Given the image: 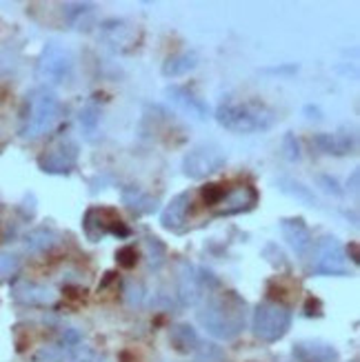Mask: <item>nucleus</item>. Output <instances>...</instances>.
<instances>
[{
  "instance_id": "obj_1",
  "label": "nucleus",
  "mask_w": 360,
  "mask_h": 362,
  "mask_svg": "<svg viewBox=\"0 0 360 362\" xmlns=\"http://www.w3.org/2000/svg\"><path fill=\"white\" fill-rule=\"evenodd\" d=\"M202 329L218 340H233L247 322V303L238 293L223 291L209 298L207 305L198 311Z\"/></svg>"
},
{
  "instance_id": "obj_2",
  "label": "nucleus",
  "mask_w": 360,
  "mask_h": 362,
  "mask_svg": "<svg viewBox=\"0 0 360 362\" xmlns=\"http://www.w3.org/2000/svg\"><path fill=\"white\" fill-rule=\"evenodd\" d=\"M218 124L225 127L227 132L233 134H256V132H267L274 127L276 122V114L267 105L256 103V100H229L223 103L216 109Z\"/></svg>"
},
{
  "instance_id": "obj_3",
  "label": "nucleus",
  "mask_w": 360,
  "mask_h": 362,
  "mask_svg": "<svg viewBox=\"0 0 360 362\" xmlns=\"http://www.w3.org/2000/svg\"><path fill=\"white\" fill-rule=\"evenodd\" d=\"M60 114V100L50 87H38L27 96L23 124H21V138L36 140L50 132Z\"/></svg>"
},
{
  "instance_id": "obj_4",
  "label": "nucleus",
  "mask_w": 360,
  "mask_h": 362,
  "mask_svg": "<svg viewBox=\"0 0 360 362\" xmlns=\"http://www.w3.org/2000/svg\"><path fill=\"white\" fill-rule=\"evenodd\" d=\"M291 327V309L283 303L265 300L256 307L254 318H252V329L254 336L260 338L262 342H278L285 338V334Z\"/></svg>"
},
{
  "instance_id": "obj_5",
  "label": "nucleus",
  "mask_w": 360,
  "mask_h": 362,
  "mask_svg": "<svg viewBox=\"0 0 360 362\" xmlns=\"http://www.w3.org/2000/svg\"><path fill=\"white\" fill-rule=\"evenodd\" d=\"M74 71V54L67 49L65 45L56 40L47 42L40 52L36 74L42 83L47 85H60L65 83Z\"/></svg>"
},
{
  "instance_id": "obj_6",
  "label": "nucleus",
  "mask_w": 360,
  "mask_h": 362,
  "mask_svg": "<svg viewBox=\"0 0 360 362\" xmlns=\"http://www.w3.org/2000/svg\"><path fill=\"white\" fill-rule=\"evenodd\" d=\"M227 163L225 151L209 143V145H198L192 151H187L182 158V174L192 180H205L214 174H218Z\"/></svg>"
},
{
  "instance_id": "obj_7",
  "label": "nucleus",
  "mask_w": 360,
  "mask_h": 362,
  "mask_svg": "<svg viewBox=\"0 0 360 362\" xmlns=\"http://www.w3.org/2000/svg\"><path fill=\"white\" fill-rule=\"evenodd\" d=\"M311 272L318 276H347L349 264L345 249L336 238H323L316 245V260L311 264Z\"/></svg>"
},
{
  "instance_id": "obj_8",
  "label": "nucleus",
  "mask_w": 360,
  "mask_h": 362,
  "mask_svg": "<svg viewBox=\"0 0 360 362\" xmlns=\"http://www.w3.org/2000/svg\"><path fill=\"white\" fill-rule=\"evenodd\" d=\"M76 165H78V143L71 138L60 140L56 147L45 151L38 158V167L45 174H56V176L71 174Z\"/></svg>"
},
{
  "instance_id": "obj_9",
  "label": "nucleus",
  "mask_w": 360,
  "mask_h": 362,
  "mask_svg": "<svg viewBox=\"0 0 360 362\" xmlns=\"http://www.w3.org/2000/svg\"><path fill=\"white\" fill-rule=\"evenodd\" d=\"M165 98L174 105L176 109H180V112L185 116H190L194 120H207L209 118V105L205 100H200L196 93H192L187 87H180V85H171L165 89Z\"/></svg>"
},
{
  "instance_id": "obj_10",
  "label": "nucleus",
  "mask_w": 360,
  "mask_h": 362,
  "mask_svg": "<svg viewBox=\"0 0 360 362\" xmlns=\"http://www.w3.org/2000/svg\"><path fill=\"white\" fill-rule=\"evenodd\" d=\"M280 233H283V238L287 240L294 254L301 258H305L311 251V247H314V235H311L303 218H285L280 223Z\"/></svg>"
},
{
  "instance_id": "obj_11",
  "label": "nucleus",
  "mask_w": 360,
  "mask_h": 362,
  "mask_svg": "<svg viewBox=\"0 0 360 362\" xmlns=\"http://www.w3.org/2000/svg\"><path fill=\"white\" fill-rule=\"evenodd\" d=\"M258 204V192L254 187H236L231 192H225V198L221 200V207L216 209V216H236L252 211Z\"/></svg>"
},
{
  "instance_id": "obj_12",
  "label": "nucleus",
  "mask_w": 360,
  "mask_h": 362,
  "mask_svg": "<svg viewBox=\"0 0 360 362\" xmlns=\"http://www.w3.org/2000/svg\"><path fill=\"white\" fill-rule=\"evenodd\" d=\"M13 298L23 305H31V307H47L56 303V291L52 287L38 285V282H29V280H21L16 282L11 289Z\"/></svg>"
},
{
  "instance_id": "obj_13",
  "label": "nucleus",
  "mask_w": 360,
  "mask_h": 362,
  "mask_svg": "<svg viewBox=\"0 0 360 362\" xmlns=\"http://www.w3.org/2000/svg\"><path fill=\"white\" fill-rule=\"evenodd\" d=\"M190 204H192V196L182 192L178 196L171 198V202L163 209L161 214V225L163 229L167 231H174V233H180L185 231V225H187V214H190Z\"/></svg>"
},
{
  "instance_id": "obj_14",
  "label": "nucleus",
  "mask_w": 360,
  "mask_h": 362,
  "mask_svg": "<svg viewBox=\"0 0 360 362\" xmlns=\"http://www.w3.org/2000/svg\"><path fill=\"white\" fill-rule=\"evenodd\" d=\"M116 214L112 209H98V207H91L87 209L85 218H83V229L87 233V238L91 243H98L103 240L105 235L112 229V225L116 223Z\"/></svg>"
},
{
  "instance_id": "obj_15",
  "label": "nucleus",
  "mask_w": 360,
  "mask_h": 362,
  "mask_svg": "<svg viewBox=\"0 0 360 362\" xmlns=\"http://www.w3.org/2000/svg\"><path fill=\"white\" fill-rule=\"evenodd\" d=\"M294 356L298 362H338V351L320 340H305L294 344Z\"/></svg>"
},
{
  "instance_id": "obj_16",
  "label": "nucleus",
  "mask_w": 360,
  "mask_h": 362,
  "mask_svg": "<svg viewBox=\"0 0 360 362\" xmlns=\"http://www.w3.org/2000/svg\"><path fill=\"white\" fill-rule=\"evenodd\" d=\"M178 298H180L182 305H196L202 298L200 274L192 264H182V272L178 278Z\"/></svg>"
},
{
  "instance_id": "obj_17",
  "label": "nucleus",
  "mask_w": 360,
  "mask_h": 362,
  "mask_svg": "<svg viewBox=\"0 0 360 362\" xmlns=\"http://www.w3.org/2000/svg\"><path fill=\"white\" fill-rule=\"evenodd\" d=\"M314 145L325 153L347 156L354 149V134L347 129H340L336 134H318L314 136Z\"/></svg>"
},
{
  "instance_id": "obj_18",
  "label": "nucleus",
  "mask_w": 360,
  "mask_h": 362,
  "mask_svg": "<svg viewBox=\"0 0 360 362\" xmlns=\"http://www.w3.org/2000/svg\"><path fill=\"white\" fill-rule=\"evenodd\" d=\"M200 56L194 49H185L178 54H171L165 62H163V76L165 78H180L185 74H190L198 67Z\"/></svg>"
},
{
  "instance_id": "obj_19",
  "label": "nucleus",
  "mask_w": 360,
  "mask_h": 362,
  "mask_svg": "<svg viewBox=\"0 0 360 362\" xmlns=\"http://www.w3.org/2000/svg\"><path fill=\"white\" fill-rule=\"evenodd\" d=\"M122 202L138 216H147L158 209V198H153L151 194L143 192V189L134 187V185L122 189Z\"/></svg>"
},
{
  "instance_id": "obj_20",
  "label": "nucleus",
  "mask_w": 360,
  "mask_h": 362,
  "mask_svg": "<svg viewBox=\"0 0 360 362\" xmlns=\"http://www.w3.org/2000/svg\"><path fill=\"white\" fill-rule=\"evenodd\" d=\"M169 342L178 354H194L200 344V338L196 334V329L190 322H178L171 327L169 332Z\"/></svg>"
},
{
  "instance_id": "obj_21",
  "label": "nucleus",
  "mask_w": 360,
  "mask_h": 362,
  "mask_svg": "<svg viewBox=\"0 0 360 362\" xmlns=\"http://www.w3.org/2000/svg\"><path fill=\"white\" fill-rule=\"evenodd\" d=\"M58 243V233L50 227H38L25 235V249L31 254H45V251L54 249Z\"/></svg>"
},
{
  "instance_id": "obj_22",
  "label": "nucleus",
  "mask_w": 360,
  "mask_h": 362,
  "mask_svg": "<svg viewBox=\"0 0 360 362\" xmlns=\"http://www.w3.org/2000/svg\"><path fill=\"white\" fill-rule=\"evenodd\" d=\"M276 187H278V189H280V192H283V194H287V196L296 198V200H298V202L307 204V207H316V204H318V200H316L314 192H311L309 187H305L303 182L294 180V178H287V176L278 178V180H276Z\"/></svg>"
},
{
  "instance_id": "obj_23",
  "label": "nucleus",
  "mask_w": 360,
  "mask_h": 362,
  "mask_svg": "<svg viewBox=\"0 0 360 362\" xmlns=\"http://www.w3.org/2000/svg\"><path fill=\"white\" fill-rule=\"evenodd\" d=\"M98 122H100V109L89 103L87 107L81 109V127L87 138H93V134L98 132Z\"/></svg>"
},
{
  "instance_id": "obj_24",
  "label": "nucleus",
  "mask_w": 360,
  "mask_h": 362,
  "mask_svg": "<svg viewBox=\"0 0 360 362\" xmlns=\"http://www.w3.org/2000/svg\"><path fill=\"white\" fill-rule=\"evenodd\" d=\"M145 249H147V258L153 267H161L165 262V256H167V249L165 245L156 238V235H147L145 238Z\"/></svg>"
},
{
  "instance_id": "obj_25",
  "label": "nucleus",
  "mask_w": 360,
  "mask_h": 362,
  "mask_svg": "<svg viewBox=\"0 0 360 362\" xmlns=\"http://www.w3.org/2000/svg\"><path fill=\"white\" fill-rule=\"evenodd\" d=\"M262 258H267V262H269L272 267H276V269H289V262H287L285 251L280 249L276 243L265 245V249H262Z\"/></svg>"
},
{
  "instance_id": "obj_26",
  "label": "nucleus",
  "mask_w": 360,
  "mask_h": 362,
  "mask_svg": "<svg viewBox=\"0 0 360 362\" xmlns=\"http://www.w3.org/2000/svg\"><path fill=\"white\" fill-rule=\"evenodd\" d=\"M194 360L196 362H223L225 360V351L216 344H198V349L194 351Z\"/></svg>"
},
{
  "instance_id": "obj_27",
  "label": "nucleus",
  "mask_w": 360,
  "mask_h": 362,
  "mask_svg": "<svg viewBox=\"0 0 360 362\" xmlns=\"http://www.w3.org/2000/svg\"><path fill=\"white\" fill-rule=\"evenodd\" d=\"M283 156H285V160H289V163H298L303 158L301 143H298V138H296L294 134L283 136Z\"/></svg>"
},
{
  "instance_id": "obj_28",
  "label": "nucleus",
  "mask_w": 360,
  "mask_h": 362,
  "mask_svg": "<svg viewBox=\"0 0 360 362\" xmlns=\"http://www.w3.org/2000/svg\"><path fill=\"white\" fill-rule=\"evenodd\" d=\"M21 269V260L11 256V254H0V278L13 276L16 272Z\"/></svg>"
},
{
  "instance_id": "obj_29",
  "label": "nucleus",
  "mask_w": 360,
  "mask_h": 362,
  "mask_svg": "<svg viewBox=\"0 0 360 362\" xmlns=\"http://www.w3.org/2000/svg\"><path fill=\"white\" fill-rule=\"evenodd\" d=\"M202 198H205V202L209 204V207L221 204V200L225 198V189L221 185H207L205 189H202Z\"/></svg>"
},
{
  "instance_id": "obj_30",
  "label": "nucleus",
  "mask_w": 360,
  "mask_h": 362,
  "mask_svg": "<svg viewBox=\"0 0 360 362\" xmlns=\"http://www.w3.org/2000/svg\"><path fill=\"white\" fill-rule=\"evenodd\" d=\"M116 260H118V264L122 267V269H132V267H136L138 254H136L134 247H122L116 254Z\"/></svg>"
},
{
  "instance_id": "obj_31",
  "label": "nucleus",
  "mask_w": 360,
  "mask_h": 362,
  "mask_svg": "<svg viewBox=\"0 0 360 362\" xmlns=\"http://www.w3.org/2000/svg\"><path fill=\"white\" fill-rule=\"evenodd\" d=\"M318 185L325 189L327 194H332V196H342V189H340L338 180L332 178V176H318Z\"/></svg>"
},
{
  "instance_id": "obj_32",
  "label": "nucleus",
  "mask_w": 360,
  "mask_h": 362,
  "mask_svg": "<svg viewBox=\"0 0 360 362\" xmlns=\"http://www.w3.org/2000/svg\"><path fill=\"white\" fill-rule=\"evenodd\" d=\"M143 298H145L143 287H140V285H134V282H129V285H127V300H129V305H132V307L143 305Z\"/></svg>"
},
{
  "instance_id": "obj_33",
  "label": "nucleus",
  "mask_w": 360,
  "mask_h": 362,
  "mask_svg": "<svg viewBox=\"0 0 360 362\" xmlns=\"http://www.w3.org/2000/svg\"><path fill=\"white\" fill-rule=\"evenodd\" d=\"M265 74H278V76H287V74H296L298 71V65H280V67H267L262 69Z\"/></svg>"
},
{
  "instance_id": "obj_34",
  "label": "nucleus",
  "mask_w": 360,
  "mask_h": 362,
  "mask_svg": "<svg viewBox=\"0 0 360 362\" xmlns=\"http://www.w3.org/2000/svg\"><path fill=\"white\" fill-rule=\"evenodd\" d=\"M352 192L358 194V171H354V174H352Z\"/></svg>"
}]
</instances>
